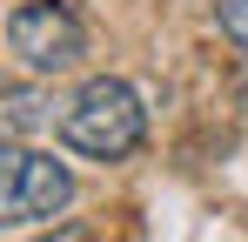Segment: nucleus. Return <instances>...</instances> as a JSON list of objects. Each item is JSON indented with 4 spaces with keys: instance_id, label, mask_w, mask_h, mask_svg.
Returning a JSON list of instances; mask_svg holds the SVG:
<instances>
[{
    "instance_id": "nucleus-1",
    "label": "nucleus",
    "mask_w": 248,
    "mask_h": 242,
    "mask_svg": "<svg viewBox=\"0 0 248 242\" xmlns=\"http://www.w3.org/2000/svg\"><path fill=\"white\" fill-rule=\"evenodd\" d=\"M61 141L74 155H87V161H127L148 141V108H141V94L127 81L101 74L61 108Z\"/></svg>"
},
{
    "instance_id": "nucleus-2",
    "label": "nucleus",
    "mask_w": 248,
    "mask_h": 242,
    "mask_svg": "<svg viewBox=\"0 0 248 242\" xmlns=\"http://www.w3.org/2000/svg\"><path fill=\"white\" fill-rule=\"evenodd\" d=\"M7 47L27 74H67L87 61V20L67 0H27L7 14Z\"/></svg>"
},
{
    "instance_id": "nucleus-3",
    "label": "nucleus",
    "mask_w": 248,
    "mask_h": 242,
    "mask_svg": "<svg viewBox=\"0 0 248 242\" xmlns=\"http://www.w3.org/2000/svg\"><path fill=\"white\" fill-rule=\"evenodd\" d=\"M74 202V175L61 168L41 148H7L0 155V222L27 229V222H47Z\"/></svg>"
},
{
    "instance_id": "nucleus-4",
    "label": "nucleus",
    "mask_w": 248,
    "mask_h": 242,
    "mask_svg": "<svg viewBox=\"0 0 248 242\" xmlns=\"http://www.w3.org/2000/svg\"><path fill=\"white\" fill-rule=\"evenodd\" d=\"M215 27L248 54V0H215Z\"/></svg>"
}]
</instances>
